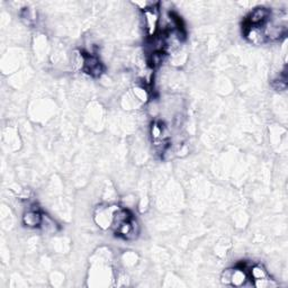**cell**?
Returning <instances> with one entry per match:
<instances>
[{
    "label": "cell",
    "mask_w": 288,
    "mask_h": 288,
    "mask_svg": "<svg viewBox=\"0 0 288 288\" xmlns=\"http://www.w3.org/2000/svg\"><path fill=\"white\" fill-rule=\"evenodd\" d=\"M143 27L149 38L156 36L160 26V4H151L148 8L143 9Z\"/></svg>",
    "instance_id": "1"
},
{
    "label": "cell",
    "mask_w": 288,
    "mask_h": 288,
    "mask_svg": "<svg viewBox=\"0 0 288 288\" xmlns=\"http://www.w3.org/2000/svg\"><path fill=\"white\" fill-rule=\"evenodd\" d=\"M119 208L117 205H98L93 214V220L96 224L103 230L109 229L112 226L113 218L116 210Z\"/></svg>",
    "instance_id": "2"
},
{
    "label": "cell",
    "mask_w": 288,
    "mask_h": 288,
    "mask_svg": "<svg viewBox=\"0 0 288 288\" xmlns=\"http://www.w3.org/2000/svg\"><path fill=\"white\" fill-rule=\"evenodd\" d=\"M82 71H85L86 74L93 77V78H99V77L104 74V65L95 54L85 53L84 68H82Z\"/></svg>",
    "instance_id": "3"
},
{
    "label": "cell",
    "mask_w": 288,
    "mask_h": 288,
    "mask_svg": "<svg viewBox=\"0 0 288 288\" xmlns=\"http://www.w3.org/2000/svg\"><path fill=\"white\" fill-rule=\"evenodd\" d=\"M42 219L43 213L41 212L40 208H37L36 205H32L31 207L27 208V210H25L21 221H23V224L29 229H36L41 226Z\"/></svg>",
    "instance_id": "4"
},
{
    "label": "cell",
    "mask_w": 288,
    "mask_h": 288,
    "mask_svg": "<svg viewBox=\"0 0 288 288\" xmlns=\"http://www.w3.org/2000/svg\"><path fill=\"white\" fill-rule=\"evenodd\" d=\"M115 233L118 234L125 240H134L137 237L138 233H140V225H138L137 221L134 220V218L132 216V219L122 224L119 228L115 231Z\"/></svg>",
    "instance_id": "5"
},
{
    "label": "cell",
    "mask_w": 288,
    "mask_h": 288,
    "mask_svg": "<svg viewBox=\"0 0 288 288\" xmlns=\"http://www.w3.org/2000/svg\"><path fill=\"white\" fill-rule=\"evenodd\" d=\"M270 16V9L267 7H257L254 8L250 15L248 16L246 24L251 26H262L268 20Z\"/></svg>",
    "instance_id": "6"
},
{
    "label": "cell",
    "mask_w": 288,
    "mask_h": 288,
    "mask_svg": "<svg viewBox=\"0 0 288 288\" xmlns=\"http://www.w3.org/2000/svg\"><path fill=\"white\" fill-rule=\"evenodd\" d=\"M245 35L247 40L250 42L253 45H260L263 44L266 41V37L263 34V30L261 26H251V25H245Z\"/></svg>",
    "instance_id": "7"
},
{
    "label": "cell",
    "mask_w": 288,
    "mask_h": 288,
    "mask_svg": "<svg viewBox=\"0 0 288 288\" xmlns=\"http://www.w3.org/2000/svg\"><path fill=\"white\" fill-rule=\"evenodd\" d=\"M250 279L248 271L243 269L240 266H236L235 268L232 270L231 276V286L233 287H245L248 280Z\"/></svg>",
    "instance_id": "8"
},
{
    "label": "cell",
    "mask_w": 288,
    "mask_h": 288,
    "mask_svg": "<svg viewBox=\"0 0 288 288\" xmlns=\"http://www.w3.org/2000/svg\"><path fill=\"white\" fill-rule=\"evenodd\" d=\"M132 219V214L130 213V210L127 208H122L119 207L117 210H116L113 218V222H112V228L114 230V232L117 230L119 226L125 223L126 221H130Z\"/></svg>",
    "instance_id": "9"
},
{
    "label": "cell",
    "mask_w": 288,
    "mask_h": 288,
    "mask_svg": "<svg viewBox=\"0 0 288 288\" xmlns=\"http://www.w3.org/2000/svg\"><path fill=\"white\" fill-rule=\"evenodd\" d=\"M40 228L42 229L43 232H45L46 234H55L60 229L58 223L47 214H43V219Z\"/></svg>",
    "instance_id": "10"
},
{
    "label": "cell",
    "mask_w": 288,
    "mask_h": 288,
    "mask_svg": "<svg viewBox=\"0 0 288 288\" xmlns=\"http://www.w3.org/2000/svg\"><path fill=\"white\" fill-rule=\"evenodd\" d=\"M248 274H249V277H250L251 280L262 279V278H266V277L269 276L267 269H266L262 265H259V263H256V265L253 263L251 266V268L249 269Z\"/></svg>",
    "instance_id": "11"
},
{
    "label": "cell",
    "mask_w": 288,
    "mask_h": 288,
    "mask_svg": "<svg viewBox=\"0 0 288 288\" xmlns=\"http://www.w3.org/2000/svg\"><path fill=\"white\" fill-rule=\"evenodd\" d=\"M20 19L23 20V23L25 25L32 26L33 24L35 23L36 20V15L35 12L31 8H23L20 10Z\"/></svg>",
    "instance_id": "12"
},
{
    "label": "cell",
    "mask_w": 288,
    "mask_h": 288,
    "mask_svg": "<svg viewBox=\"0 0 288 288\" xmlns=\"http://www.w3.org/2000/svg\"><path fill=\"white\" fill-rule=\"evenodd\" d=\"M253 281V286L257 288H274L278 286L277 281L270 277H266V278L262 279H257V280H252Z\"/></svg>",
    "instance_id": "13"
},
{
    "label": "cell",
    "mask_w": 288,
    "mask_h": 288,
    "mask_svg": "<svg viewBox=\"0 0 288 288\" xmlns=\"http://www.w3.org/2000/svg\"><path fill=\"white\" fill-rule=\"evenodd\" d=\"M232 270L233 268H228L224 269L221 274V282L225 286H231V276H232Z\"/></svg>",
    "instance_id": "14"
}]
</instances>
